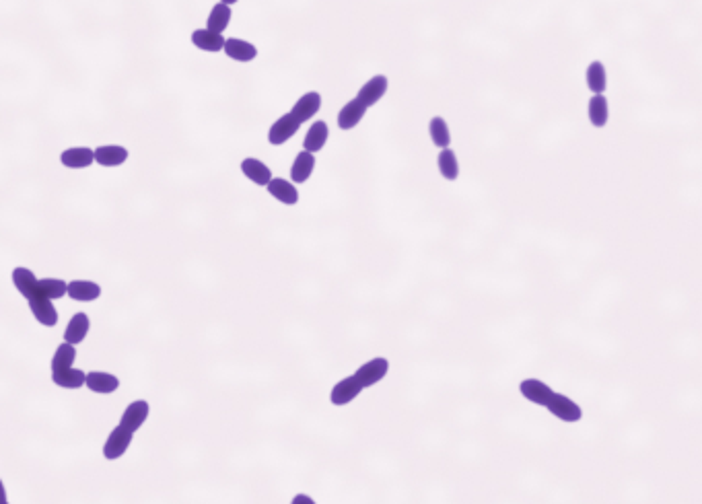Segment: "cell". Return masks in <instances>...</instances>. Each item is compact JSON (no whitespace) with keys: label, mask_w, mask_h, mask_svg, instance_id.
Here are the masks:
<instances>
[{"label":"cell","mask_w":702,"mask_h":504,"mask_svg":"<svg viewBox=\"0 0 702 504\" xmlns=\"http://www.w3.org/2000/svg\"><path fill=\"white\" fill-rule=\"evenodd\" d=\"M132 436H134V432L126 430L124 426L120 424L115 426V428L109 432L108 441H106V445H104V457H106L108 461L120 459L124 453L128 451V447H130V443H132Z\"/></svg>","instance_id":"cell-1"},{"label":"cell","mask_w":702,"mask_h":504,"mask_svg":"<svg viewBox=\"0 0 702 504\" xmlns=\"http://www.w3.org/2000/svg\"><path fill=\"white\" fill-rule=\"evenodd\" d=\"M546 408L550 410V414H554L556 418H560L565 422H579L581 416H583L581 408L572 399H568L567 396H560V393H552V398L546 403Z\"/></svg>","instance_id":"cell-2"},{"label":"cell","mask_w":702,"mask_h":504,"mask_svg":"<svg viewBox=\"0 0 702 504\" xmlns=\"http://www.w3.org/2000/svg\"><path fill=\"white\" fill-rule=\"evenodd\" d=\"M389 371V363L385 358H373L369 363H365L358 371L354 372L352 377L363 385V387H371L379 383L385 374Z\"/></svg>","instance_id":"cell-3"},{"label":"cell","mask_w":702,"mask_h":504,"mask_svg":"<svg viewBox=\"0 0 702 504\" xmlns=\"http://www.w3.org/2000/svg\"><path fill=\"white\" fill-rule=\"evenodd\" d=\"M299 126H301V124H299L297 118H295L291 111L284 113L282 118H278V120L272 124L270 132H268L270 144H284L289 138H293V136L299 132Z\"/></svg>","instance_id":"cell-4"},{"label":"cell","mask_w":702,"mask_h":504,"mask_svg":"<svg viewBox=\"0 0 702 504\" xmlns=\"http://www.w3.org/2000/svg\"><path fill=\"white\" fill-rule=\"evenodd\" d=\"M385 91H387V77L377 75V77L369 79L363 87H361L356 99H358L365 107H373L375 103H379V101L383 99Z\"/></svg>","instance_id":"cell-5"},{"label":"cell","mask_w":702,"mask_h":504,"mask_svg":"<svg viewBox=\"0 0 702 504\" xmlns=\"http://www.w3.org/2000/svg\"><path fill=\"white\" fill-rule=\"evenodd\" d=\"M27 303L31 313H33V317L37 319L42 325H46V327H54L56 323H58V311H56V307L52 305L50 298L37 294V296L29 298Z\"/></svg>","instance_id":"cell-6"},{"label":"cell","mask_w":702,"mask_h":504,"mask_svg":"<svg viewBox=\"0 0 702 504\" xmlns=\"http://www.w3.org/2000/svg\"><path fill=\"white\" fill-rule=\"evenodd\" d=\"M146 418H149V403H146L144 399H138V401H132V403L124 410L122 420H120V426H124V428L130 430V432H136V430L142 428V424L146 422Z\"/></svg>","instance_id":"cell-7"},{"label":"cell","mask_w":702,"mask_h":504,"mask_svg":"<svg viewBox=\"0 0 702 504\" xmlns=\"http://www.w3.org/2000/svg\"><path fill=\"white\" fill-rule=\"evenodd\" d=\"M84 385L93 391V393H113L120 387V379L104 371H91L84 374Z\"/></svg>","instance_id":"cell-8"},{"label":"cell","mask_w":702,"mask_h":504,"mask_svg":"<svg viewBox=\"0 0 702 504\" xmlns=\"http://www.w3.org/2000/svg\"><path fill=\"white\" fill-rule=\"evenodd\" d=\"M363 389H365V387H363L354 377H346V379H342L340 383L334 385V389H332V393H330V399H332L334 405H346V403H351L352 399L356 398Z\"/></svg>","instance_id":"cell-9"},{"label":"cell","mask_w":702,"mask_h":504,"mask_svg":"<svg viewBox=\"0 0 702 504\" xmlns=\"http://www.w3.org/2000/svg\"><path fill=\"white\" fill-rule=\"evenodd\" d=\"M320 107H322V95L318 91H309V93H305V95L299 97V101L295 103L291 113L297 118L299 124H303L309 118H313L320 111Z\"/></svg>","instance_id":"cell-10"},{"label":"cell","mask_w":702,"mask_h":504,"mask_svg":"<svg viewBox=\"0 0 702 504\" xmlns=\"http://www.w3.org/2000/svg\"><path fill=\"white\" fill-rule=\"evenodd\" d=\"M519 391H521L523 398H527L532 403H536V405H546L550 401V398H552V393H554L546 383H541L538 379H525L519 385Z\"/></svg>","instance_id":"cell-11"},{"label":"cell","mask_w":702,"mask_h":504,"mask_svg":"<svg viewBox=\"0 0 702 504\" xmlns=\"http://www.w3.org/2000/svg\"><path fill=\"white\" fill-rule=\"evenodd\" d=\"M266 187H268V191H270L272 198H276V200H278V202H282V204H289V206H293V204H297L299 202L297 187L293 186L291 182L282 179V177H272Z\"/></svg>","instance_id":"cell-12"},{"label":"cell","mask_w":702,"mask_h":504,"mask_svg":"<svg viewBox=\"0 0 702 504\" xmlns=\"http://www.w3.org/2000/svg\"><path fill=\"white\" fill-rule=\"evenodd\" d=\"M365 111H367V107L354 97L352 101H349L346 106L340 109V113H338V128L340 130H352L365 118Z\"/></svg>","instance_id":"cell-13"},{"label":"cell","mask_w":702,"mask_h":504,"mask_svg":"<svg viewBox=\"0 0 702 504\" xmlns=\"http://www.w3.org/2000/svg\"><path fill=\"white\" fill-rule=\"evenodd\" d=\"M13 282H15V289L21 292L25 298H33L39 294V289H37V278L35 274L27 270V267H15L13 270Z\"/></svg>","instance_id":"cell-14"},{"label":"cell","mask_w":702,"mask_h":504,"mask_svg":"<svg viewBox=\"0 0 702 504\" xmlns=\"http://www.w3.org/2000/svg\"><path fill=\"white\" fill-rule=\"evenodd\" d=\"M89 327H91V321L84 313H77L75 317L68 321L66 329H64V342L66 344H81L82 340L87 338L89 334Z\"/></svg>","instance_id":"cell-15"},{"label":"cell","mask_w":702,"mask_h":504,"mask_svg":"<svg viewBox=\"0 0 702 504\" xmlns=\"http://www.w3.org/2000/svg\"><path fill=\"white\" fill-rule=\"evenodd\" d=\"M192 44L204 52H218L225 46V37L211 29H196L192 33Z\"/></svg>","instance_id":"cell-16"},{"label":"cell","mask_w":702,"mask_h":504,"mask_svg":"<svg viewBox=\"0 0 702 504\" xmlns=\"http://www.w3.org/2000/svg\"><path fill=\"white\" fill-rule=\"evenodd\" d=\"M68 296L79 301V303H91L95 298H99L101 294V286L91 282V280H75L68 284Z\"/></svg>","instance_id":"cell-17"},{"label":"cell","mask_w":702,"mask_h":504,"mask_svg":"<svg viewBox=\"0 0 702 504\" xmlns=\"http://www.w3.org/2000/svg\"><path fill=\"white\" fill-rule=\"evenodd\" d=\"M327 136H330V130H327V124L325 122H315L311 128H309V132H307V136H305V140H303V146H305V151L307 153H311V155H315V153H320L322 149L325 146V142H327Z\"/></svg>","instance_id":"cell-18"},{"label":"cell","mask_w":702,"mask_h":504,"mask_svg":"<svg viewBox=\"0 0 702 504\" xmlns=\"http://www.w3.org/2000/svg\"><path fill=\"white\" fill-rule=\"evenodd\" d=\"M60 160L64 167H70V169H84L89 167L95 157H93V151L87 149V146H75V149H68L60 155Z\"/></svg>","instance_id":"cell-19"},{"label":"cell","mask_w":702,"mask_h":504,"mask_svg":"<svg viewBox=\"0 0 702 504\" xmlns=\"http://www.w3.org/2000/svg\"><path fill=\"white\" fill-rule=\"evenodd\" d=\"M242 171H244L245 177L249 182H253L256 186H268V182L272 179L270 169L258 159H245L242 163Z\"/></svg>","instance_id":"cell-20"},{"label":"cell","mask_w":702,"mask_h":504,"mask_svg":"<svg viewBox=\"0 0 702 504\" xmlns=\"http://www.w3.org/2000/svg\"><path fill=\"white\" fill-rule=\"evenodd\" d=\"M93 157L104 167H118L128 159V151L124 146H118V144H108V146H99L93 153Z\"/></svg>","instance_id":"cell-21"},{"label":"cell","mask_w":702,"mask_h":504,"mask_svg":"<svg viewBox=\"0 0 702 504\" xmlns=\"http://www.w3.org/2000/svg\"><path fill=\"white\" fill-rule=\"evenodd\" d=\"M222 50L227 52L229 58L237 60V62H249L258 56V50L253 44L249 42H244V39H225V46Z\"/></svg>","instance_id":"cell-22"},{"label":"cell","mask_w":702,"mask_h":504,"mask_svg":"<svg viewBox=\"0 0 702 504\" xmlns=\"http://www.w3.org/2000/svg\"><path fill=\"white\" fill-rule=\"evenodd\" d=\"M313 169H315V155H311V153L303 151V153H299L297 159H295V163H293V169H291V179H293V182H297V184H305V182L311 177Z\"/></svg>","instance_id":"cell-23"},{"label":"cell","mask_w":702,"mask_h":504,"mask_svg":"<svg viewBox=\"0 0 702 504\" xmlns=\"http://www.w3.org/2000/svg\"><path fill=\"white\" fill-rule=\"evenodd\" d=\"M585 79H587V89H589L594 95H601V93L606 91V84H608V77H606V66H603V62H599V60L591 62V64L587 66V75H585Z\"/></svg>","instance_id":"cell-24"},{"label":"cell","mask_w":702,"mask_h":504,"mask_svg":"<svg viewBox=\"0 0 702 504\" xmlns=\"http://www.w3.org/2000/svg\"><path fill=\"white\" fill-rule=\"evenodd\" d=\"M52 381L62 389H79L84 385V372L75 369V367L62 369V371L52 372Z\"/></svg>","instance_id":"cell-25"},{"label":"cell","mask_w":702,"mask_h":504,"mask_svg":"<svg viewBox=\"0 0 702 504\" xmlns=\"http://www.w3.org/2000/svg\"><path fill=\"white\" fill-rule=\"evenodd\" d=\"M437 165H439V171L445 179L449 182H456L459 177V165H458V157L451 149H443L439 153V159H437Z\"/></svg>","instance_id":"cell-26"},{"label":"cell","mask_w":702,"mask_h":504,"mask_svg":"<svg viewBox=\"0 0 702 504\" xmlns=\"http://www.w3.org/2000/svg\"><path fill=\"white\" fill-rule=\"evenodd\" d=\"M429 132H431L434 146H439V149H449L451 134H449V126H447V122H445L443 118H439V115L432 118L431 124H429Z\"/></svg>","instance_id":"cell-27"},{"label":"cell","mask_w":702,"mask_h":504,"mask_svg":"<svg viewBox=\"0 0 702 504\" xmlns=\"http://www.w3.org/2000/svg\"><path fill=\"white\" fill-rule=\"evenodd\" d=\"M608 115H610L608 99L603 95H594V99L589 101V120H591V124H594L595 128H603L608 124Z\"/></svg>","instance_id":"cell-28"},{"label":"cell","mask_w":702,"mask_h":504,"mask_svg":"<svg viewBox=\"0 0 702 504\" xmlns=\"http://www.w3.org/2000/svg\"><path fill=\"white\" fill-rule=\"evenodd\" d=\"M77 358V350L73 344H60L56 348L54 356H52V372L62 371V369H70L75 365Z\"/></svg>","instance_id":"cell-29"},{"label":"cell","mask_w":702,"mask_h":504,"mask_svg":"<svg viewBox=\"0 0 702 504\" xmlns=\"http://www.w3.org/2000/svg\"><path fill=\"white\" fill-rule=\"evenodd\" d=\"M229 23H231V8H229L227 4L218 2L215 8L211 11L208 27H206V29H211V31H215V33H222V31L229 27Z\"/></svg>","instance_id":"cell-30"},{"label":"cell","mask_w":702,"mask_h":504,"mask_svg":"<svg viewBox=\"0 0 702 504\" xmlns=\"http://www.w3.org/2000/svg\"><path fill=\"white\" fill-rule=\"evenodd\" d=\"M37 289H39V294L50 298V301H56V298H62L66 291H68V284L60 278H44L37 282Z\"/></svg>","instance_id":"cell-31"},{"label":"cell","mask_w":702,"mask_h":504,"mask_svg":"<svg viewBox=\"0 0 702 504\" xmlns=\"http://www.w3.org/2000/svg\"><path fill=\"white\" fill-rule=\"evenodd\" d=\"M291 504H315V500H313V498H309L307 494H297V496L293 498V503Z\"/></svg>","instance_id":"cell-32"},{"label":"cell","mask_w":702,"mask_h":504,"mask_svg":"<svg viewBox=\"0 0 702 504\" xmlns=\"http://www.w3.org/2000/svg\"><path fill=\"white\" fill-rule=\"evenodd\" d=\"M4 503H8V500H6V488H4V484H2V479H0V504Z\"/></svg>","instance_id":"cell-33"},{"label":"cell","mask_w":702,"mask_h":504,"mask_svg":"<svg viewBox=\"0 0 702 504\" xmlns=\"http://www.w3.org/2000/svg\"><path fill=\"white\" fill-rule=\"evenodd\" d=\"M220 2H222V4H227V6H229V4H235V2H237V0H220Z\"/></svg>","instance_id":"cell-34"},{"label":"cell","mask_w":702,"mask_h":504,"mask_svg":"<svg viewBox=\"0 0 702 504\" xmlns=\"http://www.w3.org/2000/svg\"><path fill=\"white\" fill-rule=\"evenodd\" d=\"M4 504H8V503H4Z\"/></svg>","instance_id":"cell-35"}]
</instances>
